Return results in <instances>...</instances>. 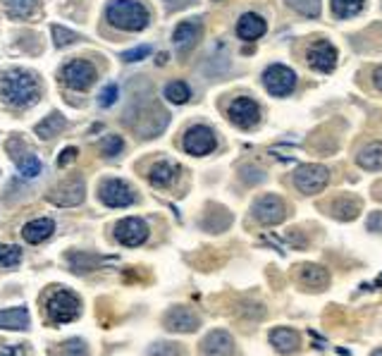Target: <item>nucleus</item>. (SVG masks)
Wrapping results in <instances>:
<instances>
[{
  "instance_id": "obj_11",
  "label": "nucleus",
  "mask_w": 382,
  "mask_h": 356,
  "mask_svg": "<svg viewBox=\"0 0 382 356\" xmlns=\"http://www.w3.org/2000/svg\"><path fill=\"white\" fill-rule=\"evenodd\" d=\"M227 118L232 124H237L241 129H251L254 124H258L260 120V108L251 98H237V101L229 103Z\"/></svg>"
},
{
  "instance_id": "obj_34",
  "label": "nucleus",
  "mask_w": 382,
  "mask_h": 356,
  "mask_svg": "<svg viewBox=\"0 0 382 356\" xmlns=\"http://www.w3.org/2000/svg\"><path fill=\"white\" fill-rule=\"evenodd\" d=\"M22 260V249L19 247H0V265L3 268H14Z\"/></svg>"
},
{
  "instance_id": "obj_6",
  "label": "nucleus",
  "mask_w": 382,
  "mask_h": 356,
  "mask_svg": "<svg viewBox=\"0 0 382 356\" xmlns=\"http://www.w3.org/2000/svg\"><path fill=\"white\" fill-rule=\"evenodd\" d=\"M98 199L103 201L108 208H127L137 201V194L132 192L127 182L122 179H105L98 187Z\"/></svg>"
},
{
  "instance_id": "obj_17",
  "label": "nucleus",
  "mask_w": 382,
  "mask_h": 356,
  "mask_svg": "<svg viewBox=\"0 0 382 356\" xmlns=\"http://www.w3.org/2000/svg\"><path fill=\"white\" fill-rule=\"evenodd\" d=\"M265 32H268V24H265V19L260 17V14L246 12V14H241L239 17L237 36L241 38V41H256V38H260Z\"/></svg>"
},
{
  "instance_id": "obj_43",
  "label": "nucleus",
  "mask_w": 382,
  "mask_h": 356,
  "mask_svg": "<svg viewBox=\"0 0 382 356\" xmlns=\"http://www.w3.org/2000/svg\"><path fill=\"white\" fill-rule=\"evenodd\" d=\"M191 3H194V0H165V5H168L170 10H182V8H189Z\"/></svg>"
},
{
  "instance_id": "obj_26",
  "label": "nucleus",
  "mask_w": 382,
  "mask_h": 356,
  "mask_svg": "<svg viewBox=\"0 0 382 356\" xmlns=\"http://www.w3.org/2000/svg\"><path fill=\"white\" fill-rule=\"evenodd\" d=\"M14 163H17L22 177H27V179H34V177H38V175L43 173V163L36 158V155L29 153V151H24L19 158H14Z\"/></svg>"
},
{
  "instance_id": "obj_35",
  "label": "nucleus",
  "mask_w": 382,
  "mask_h": 356,
  "mask_svg": "<svg viewBox=\"0 0 382 356\" xmlns=\"http://www.w3.org/2000/svg\"><path fill=\"white\" fill-rule=\"evenodd\" d=\"M69 260H72V270L74 273H87V270H91V268H95V258L91 254H69L67 256Z\"/></svg>"
},
{
  "instance_id": "obj_40",
  "label": "nucleus",
  "mask_w": 382,
  "mask_h": 356,
  "mask_svg": "<svg viewBox=\"0 0 382 356\" xmlns=\"http://www.w3.org/2000/svg\"><path fill=\"white\" fill-rule=\"evenodd\" d=\"M77 155H79V151L74 146H67L65 148L63 153H60V158H58V165L60 168H67L69 163H72V160H77Z\"/></svg>"
},
{
  "instance_id": "obj_39",
  "label": "nucleus",
  "mask_w": 382,
  "mask_h": 356,
  "mask_svg": "<svg viewBox=\"0 0 382 356\" xmlns=\"http://www.w3.org/2000/svg\"><path fill=\"white\" fill-rule=\"evenodd\" d=\"M148 55H150V46H139V48H132V51H124L122 60L124 63H139V60L148 58Z\"/></svg>"
},
{
  "instance_id": "obj_18",
  "label": "nucleus",
  "mask_w": 382,
  "mask_h": 356,
  "mask_svg": "<svg viewBox=\"0 0 382 356\" xmlns=\"http://www.w3.org/2000/svg\"><path fill=\"white\" fill-rule=\"evenodd\" d=\"M299 282L304 285L306 289H315V292H320V289L328 287L330 273L323 268V265L304 263V265H299Z\"/></svg>"
},
{
  "instance_id": "obj_19",
  "label": "nucleus",
  "mask_w": 382,
  "mask_h": 356,
  "mask_svg": "<svg viewBox=\"0 0 382 356\" xmlns=\"http://www.w3.org/2000/svg\"><path fill=\"white\" fill-rule=\"evenodd\" d=\"M55 232V223L50 218H38V220H32V223H27L22 227V237L24 242L29 244H41L46 242L50 234Z\"/></svg>"
},
{
  "instance_id": "obj_7",
  "label": "nucleus",
  "mask_w": 382,
  "mask_h": 356,
  "mask_svg": "<svg viewBox=\"0 0 382 356\" xmlns=\"http://www.w3.org/2000/svg\"><path fill=\"white\" fill-rule=\"evenodd\" d=\"M95 77H98V72L89 60H72L63 67V82L74 91H87L95 82Z\"/></svg>"
},
{
  "instance_id": "obj_8",
  "label": "nucleus",
  "mask_w": 382,
  "mask_h": 356,
  "mask_svg": "<svg viewBox=\"0 0 382 356\" xmlns=\"http://www.w3.org/2000/svg\"><path fill=\"white\" fill-rule=\"evenodd\" d=\"M184 151L191 155H208L215 151L218 146V139H215V132L205 124H194V127L187 129L182 142Z\"/></svg>"
},
{
  "instance_id": "obj_25",
  "label": "nucleus",
  "mask_w": 382,
  "mask_h": 356,
  "mask_svg": "<svg viewBox=\"0 0 382 356\" xmlns=\"http://www.w3.org/2000/svg\"><path fill=\"white\" fill-rule=\"evenodd\" d=\"M65 124H67V120H65L63 115H60V113H50L46 120H41V122L36 124V134L41 139H50V137H55V134L63 132Z\"/></svg>"
},
{
  "instance_id": "obj_44",
  "label": "nucleus",
  "mask_w": 382,
  "mask_h": 356,
  "mask_svg": "<svg viewBox=\"0 0 382 356\" xmlns=\"http://www.w3.org/2000/svg\"><path fill=\"white\" fill-rule=\"evenodd\" d=\"M373 84H375V89H378V91H382V67H378L373 72Z\"/></svg>"
},
{
  "instance_id": "obj_28",
  "label": "nucleus",
  "mask_w": 382,
  "mask_h": 356,
  "mask_svg": "<svg viewBox=\"0 0 382 356\" xmlns=\"http://www.w3.org/2000/svg\"><path fill=\"white\" fill-rule=\"evenodd\" d=\"M5 8H8L10 17H32L34 10H36V0H5Z\"/></svg>"
},
{
  "instance_id": "obj_2",
  "label": "nucleus",
  "mask_w": 382,
  "mask_h": 356,
  "mask_svg": "<svg viewBox=\"0 0 382 356\" xmlns=\"http://www.w3.org/2000/svg\"><path fill=\"white\" fill-rule=\"evenodd\" d=\"M105 19L122 32H142L148 27L150 14L139 0H113L105 8Z\"/></svg>"
},
{
  "instance_id": "obj_15",
  "label": "nucleus",
  "mask_w": 382,
  "mask_h": 356,
  "mask_svg": "<svg viewBox=\"0 0 382 356\" xmlns=\"http://www.w3.org/2000/svg\"><path fill=\"white\" fill-rule=\"evenodd\" d=\"M201 29H203L201 19H184V22H179L172 34V41H175V46H177V51L187 53L189 48L199 41Z\"/></svg>"
},
{
  "instance_id": "obj_31",
  "label": "nucleus",
  "mask_w": 382,
  "mask_h": 356,
  "mask_svg": "<svg viewBox=\"0 0 382 356\" xmlns=\"http://www.w3.org/2000/svg\"><path fill=\"white\" fill-rule=\"evenodd\" d=\"M286 5L304 17H318L320 14V0H286Z\"/></svg>"
},
{
  "instance_id": "obj_13",
  "label": "nucleus",
  "mask_w": 382,
  "mask_h": 356,
  "mask_svg": "<svg viewBox=\"0 0 382 356\" xmlns=\"http://www.w3.org/2000/svg\"><path fill=\"white\" fill-rule=\"evenodd\" d=\"M308 65L315 69V72L330 74L337 65V51L330 41H315L313 46L308 48Z\"/></svg>"
},
{
  "instance_id": "obj_32",
  "label": "nucleus",
  "mask_w": 382,
  "mask_h": 356,
  "mask_svg": "<svg viewBox=\"0 0 382 356\" xmlns=\"http://www.w3.org/2000/svg\"><path fill=\"white\" fill-rule=\"evenodd\" d=\"M122 148H124V142L117 134H108V137H103V142H100V153H103L105 158H115V155L122 153Z\"/></svg>"
},
{
  "instance_id": "obj_21",
  "label": "nucleus",
  "mask_w": 382,
  "mask_h": 356,
  "mask_svg": "<svg viewBox=\"0 0 382 356\" xmlns=\"http://www.w3.org/2000/svg\"><path fill=\"white\" fill-rule=\"evenodd\" d=\"M175 177H177V165L168 163V160L155 163L148 173V179L153 187H170V184L175 182Z\"/></svg>"
},
{
  "instance_id": "obj_5",
  "label": "nucleus",
  "mask_w": 382,
  "mask_h": 356,
  "mask_svg": "<svg viewBox=\"0 0 382 356\" xmlns=\"http://www.w3.org/2000/svg\"><path fill=\"white\" fill-rule=\"evenodd\" d=\"M263 84L268 89V93L278 98H284L294 91L296 87V74L294 69H289L286 65H270L263 72Z\"/></svg>"
},
{
  "instance_id": "obj_46",
  "label": "nucleus",
  "mask_w": 382,
  "mask_h": 356,
  "mask_svg": "<svg viewBox=\"0 0 382 356\" xmlns=\"http://www.w3.org/2000/svg\"><path fill=\"white\" fill-rule=\"evenodd\" d=\"M373 356H382V349H378V352H373Z\"/></svg>"
},
{
  "instance_id": "obj_24",
  "label": "nucleus",
  "mask_w": 382,
  "mask_h": 356,
  "mask_svg": "<svg viewBox=\"0 0 382 356\" xmlns=\"http://www.w3.org/2000/svg\"><path fill=\"white\" fill-rule=\"evenodd\" d=\"M356 163L363 170H382V144L373 142L366 148H361V153L356 155Z\"/></svg>"
},
{
  "instance_id": "obj_27",
  "label": "nucleus",
  "mask_w": 382,
  "mask_h": 356,
  "mask_svg": "<svg viewBox=\"0 0 382 356\" xmlns=\"http://www.w3.org/2000/svg\"><path fill=\"white\" fill-rule=\"evenodd\" d=\"M366 0H333V14L339 19H349L363 10Z\"/></svg>"
},
{
  "instance_id": "obj_41",
  "label": "nucleus",
  "mask_w": 382,
  "mask_h": 356,
  "mask_svg": "<svg viewBox=\"0 0 382 356\" xmlns=\"http://www.w3.org/2000/svg\"><path fill=\"white\" fill-rule=\"evenodd\" d=\"M366 227H368L370 232H382V210H375V213L368 215V223H366Z\"/></svg>"
},
{
  "instance_id": "obj_33",
  "label": "nucleus",
  "mask_w": 382,
  "mask_h": 356,
  "mask_svg": "<svg viewBox=\"0 0 382 356\" xmlns=\"http://www.w3.org/2000/svg\"><path fill=\"white\" fill-rule=\"evenodd\" d=\"M58 356H89V347L84 340H67L58 349Z\"/></svg>"
},
{
  "instance_id": "obj_12",
  "label": "nucleus",
  "mask_w": 382,
  "mask_h": 356,
  "mask_svg": "<svg viewBox=\"0 0 382 356\" xmlns=\"http://www.w3.org/2000/svg\"><path fill=\"white\" fill-rule=\"evenodd\" d=\"M163 323L172 333H194V330H199L201 318L191 309H187V306H175V309H170L165 313Z\"/></svg>"
},
{
  "instance_id": "obj_36",
  "label": "nucleus",
  "mask_w": 382,
  "mask_h": 356,
  "mask_svg": "<svg viewBox=\"0 0 382 356\" xmlns=\"http://www.w3.org/2000/svg\"><path fill=\"white\" fill-rule=\"evenodd\" d=\"M148 356H182V347L175 342H158L148 349Z\"/></svg>"
},
{
  "instance_id": "obj_1",
  "label": "nucleus",
  "mask_w": 382,
  "mask_h": 356,
  "mask_svg": "<svg viewBox=\"0 0 382 356\" xmlns=\"http://www.w3.org/2000/svg\"><path fill=\"white\" fill-rule=\"evenodd\" d=\"M0 93H3L8 105L24 108V105H32L41 98V87L34 79V74L14 69V72L3 74V79H0Z\"/></svg>"
},
{
  "instance_id": "obj_3",
  "label": "nucleus",
  "mask_w": 382,
  "mask_h": 356,
  "mask_svg": "<svg viewBox=\"0 0 382 356\" xmlns=\"http://www.w3.org/2000/svg\"><path fill=\"white\" fill-rule=\"evenodd\" d=\"M46 313L50 318V323H72L74 318H79L82 313V304H79V297L72 294L69 289H58L55 294H50L46 302Z\"/></svg>"
},
{
  "instance_id": "obj_20",
  "label": "nucleus",
  "mask_w": 382,
  "mask_h": 356,
  "mask_svg": "<svg viewBox=\"0 0 382 356\" xmlns=\"http://www.w3.org/2000/svg\"><path fill=\"white\" fill-rule=\"evenodd\" d=\"M270 344H273V347L278 349L280 354H294L296 349L301 347V340H299V335H296L294 330L275 328L273 333H270Z\"/></svg>"
},
{
  "instance_id": "obj_29",
  "label": "nucleus",
  "mask_w": 382,
  "mask_h": 356,
  "mask_svg": "<svg viewBox=\"0 0 382 356\" xmlns=\"http://www.w3.org/2000/svg\"><path fill=\"white\" fill-rule=\"evenodd\" d=\"M165 98L175 105H182L191 98V89L184 82H170L168 87H165Z\"/></svg>"
},
{
  "instance_id": "obj_37",
  "label": "nucleus",
  "mask_w": 382,
  "mask_h": 356,
  "mask_svg": "<svg viewBox=\"0 0 382 356\" xmlns=\"http://www.w3.org/2000/svg\"><path fill=\"white\" fill-rule=\"evenodd\" d=\"M117 96H120V89H117V84H108V87L100 91V96H98V103H100V108H110L115 101H117Z\"/></svg>"
},
{
  "instance_id": "obj_45",
  "label": "nucleus",
  "mask_w": 382,
  "mask_h": 356,
  "mask_svg": "<svg viewBox=\"0 0 382 356\" xmlns=\"http://www.w3.org/2000/svg\"><path fill=\"white\" fill-rule=\"evenodd\" d=\"M158 63H160V65L168 63V53H160V55H158Z\"/></svg>"
},
{
  "instance_id": "obj_30",
  "label": "nucleus",
  "mask_w": 382,
  "mask_h": 356,
  "mask_svg": "<svg viewBox=\"0 0 382 356\" xmlns=\"http://www.w3.org/2000/svg\"><path fill=\"white\" fill-rule=\"evenodd\" d=\"M50 32H53V43H55L58 48L72 46V43L79 38V34H74L72 29L63 27V24H53V27H50Z\"/></svg>"
},
{
  "instance_id": "obj_4",
  "label": "nucleus",
  "mask_w": 382,
  "mask_h": 356,
  "mask_svg": "<svg viewBox=\"0 0 382 356\" xmlns=\"http://www.w3.org/2000/svg\"><path fill=\"white\" fill-rule=\"evenodd\" d=\"M330 182V173L325 165H301L294 173V187L299 189L301 194H318L328 187Z\"/></svg>"
},
{
  "instance_id": "obj_16",
  "label": "nucleus",
  "mask_w": 382,
  "mask_h": 356,
  "mask_svg": "<svg viewBox=\"0 0 382 356\" xmlns=\"http://www.w3.org/2000/svg\"><path fill=\"white\" fill-rule=\"evenodd\" d=\"M203 356H232L234 354V340L225 330H213L201 344Z\"/></svg>"
},
{
  "instance_id": "obj_38",
  "label": "nucleus",
  "mask_w": 382,
  "mask_h": 356,
  "mask_svg": "<svg viewBox=\"0 0 382 356\" xmlns=\"http://www.w3.org/2000/svg\"><path fill=\"white\" fill-rule=\"evenodd\" d=\"M241 177H244L246 184H260L265 179V175H263V170L251 168V165H244V168H241Z\"/></svg>"
},
{
  "instance_id": "obj_42",
  "label": "nucleus",
  "mask_w": 382,
  "mask_h": 356,
  "mask_svg": "<svg viewBox=\"0 0 382 356\" xmlns=\"http://www.w3.org/2000/svg\"><path fill=\"white\" fill-rule=\"evenodd\" d=\"M0 356H27V354H24V347H19V344H12V347H3V349H0Z\"/></svg>"
},
{
  "instance_id": "obj_10",
  "label": "nucleus",
  "mask_w": 382,
  "mask_h": 356,
  "mask_svg": "<svg viewBox=\"0 0 382 356\" xmlns=\"http://www.w3.org/2000/svg\"><path fill=\"white\" fill-rule=\"evenodd\" d=\"M115 239L124 247H142L148 239V225L139 218H124L115 225Z\"/></svg>"
},
{
  "instance_id": "obj_23",
  "label": "nucleus",
  "mask_w": 382,
  "mask_h": 356,
  "mask_svg": "<svg viewBox=\"0 0 382 356\" xmlns=\"http://www.w3.org/2000/svg\"><path fill=\"white\" fill-rule=\"evenodd\" d=\"M330 213L335 215V218L339 220H354L359 218L361 213V201L354 197H341V199H335L333 203H330Z\"/></svg>"
},
{
  "instance_id": "obj_14",
  "label": "nucleus",
  "mask_w": 382,
  "mask_h": 356,
  "mask_svg": "<svg viewBox=\"0 0 382 356\" xmlns=\"http://www.w3.org/2000/svg\"><path fill=\"white\" fill-rule=\"evenodd\" d=\"M48 201L55 205H65V208H69V205H79L84 201V182L82 179H72V182L53 189V192L48 194Z\"/></svg>"
},
{
  "instance_id": "obj_22",
  "label": "nucleus",
  "mask_w": 382,
  "mask_h": 356,
  "mask_svg": "<svg viewBox=\"0 0 382 356\" xmlns=\"http://www.w3.org/2000/svg\"><path fill=\"white\" fill-rule=\"evenodd\" d=\"M0 330H29V311L27 309L0 311Z\"/></svg>"
},
{
  "instance_id": "obj_9",
  "label": "nucleus",
  "mask_w": 382,
  "mask_h": 356,
  "mask_svg": "<svg viewBox=\"0 0 382 356\" xmlns=\"http://www.w3.org/2000/svg\"><path fill=\"white\" fill-rule=\"evenodd\" d=\"M251 210H254V218L258 220L260 225H280L286 218V205L282 199L275 197V194L260 197Z\"/></svg>"
}]
</instances>
